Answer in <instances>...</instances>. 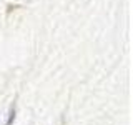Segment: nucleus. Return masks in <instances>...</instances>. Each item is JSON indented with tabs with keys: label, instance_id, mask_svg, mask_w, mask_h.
<instances>
[{
	"label": "nucleus",
	"instance_id": "f257e3e1",
	"mask_svg": "<svg viewBox=\"0 0 133 125\" xmlns=\"http://www.w3.org/2000/svg\"><path fill=\"white\" fill-rule=\"evenodd\" d=\"M14 120H15V108H12L10 114H8V120H7L5 125H12V123H14Z\"/></svg>",
	"mask_w": 133,
	"mask_h": 125
}]
</instances>
